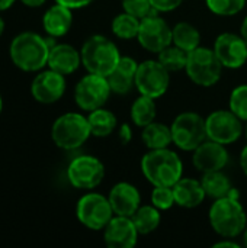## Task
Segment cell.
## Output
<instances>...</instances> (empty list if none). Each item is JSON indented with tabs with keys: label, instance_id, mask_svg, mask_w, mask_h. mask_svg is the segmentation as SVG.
Instances as JSON below:
<instances>
[{
	"label": "cell",
	"instance_id": "1",
	"mask_svg": "<svg viewBox=\"0 0 247 248\" xmlns=\"http://www.w3.org/2000/svg\"><path fill=\"white\" fill-rule=\"evenodd\" d=\"M208 219L211 228L223 238H236L243 234L247 227V215L243 205L239 202L237 189H233L229 196L213 202Z\"/></svg>",
	"mask_w": 247,
	"mask_h": 248
},
{
	"label": "cell",
	"instance_id": "2",
	"mask_svg": "<svg viewBox=\"0 0 247 248\" xmlns=\"http://www.w3.org/2000/svg\"><path fill=\"white\" fill-rule=\"evenodd\" d=\"M141 171L153 187H173L183 177V163L181 157L169 148L148 150L141 158Z\"/></svg>",
	"mask_w": 247,
	"mask_h": 248
},
{
	"label": "cell",
	"instance_id": "3",
	"mask_svg": "<svg viewBox=\"0 0 247 248\" xmlns=\"http://www.w3.org/2000/svg\"><path fill=\"white\" fill-rule=\"evenodd\" d=\"M51 45L47 38L35 32H22L10 44V58L13 64L28 73L39 71L48 64Z\"/></svg>",
	"mask_w": 247,
	"mask_h": 248
},
{
	"label": "cell",
	"instance_id": "4",
	"mask_svg": "<svg viewBox=\"0 0 247 248\" xmlns=\"http://www.w3.org/2000/svg\"><path fill=\"white\" fill-rule=\"evenodd\" d=\"M82 64L87 73L108 77L121 60V52L114 41L103 35L89 36L80 49Z\"/></svg>",
	"mask_w": 247,
	"mask_h": 248
},
{
	"label": "cell",
	"instance_id": "5",
	"mask_svg": "<svg viewBox=\"0 0 247 248\" xmlns=\"http://www.w3.org/2000/svg\"><path fill=\"white\" fill-rule=\"evenodd\" d=\"M223 64L215 55L214 49L208 46H198L194 51L188 52L186 61V76L192 83L201 87L215 86L223 76Z\"/></svg>",
	"mask_w": 247,
	"mask_h": 248
},
{
	"label": "cell",
	"instance_id": "6",
	"mask_svg": "<svg viewBox=\"0 0 247 248\" xmlns=\"http://www.w3.org/2000/svg\"><path fill=\"white\" fill-rule=\"evenodd\" d=\"M90 135L89 119L77 112H68L58 116L51 128L54 144L63 150H76L82 147Z\"/></svg>",
	"mask_w": 247,
	"mask_h": 248
},
{
	"label": "cell",
	"instance_id": "7",
	"mask_svg": "<svg viewBox=\"0 0 247 248\" xmlns=\"http://www.w3.org/2000/svg\"><path fill=\"white\" fill-rule=\"evenodd\" d=\"M170 131L173 144L182 151H194L205 140H208L205 118L191 110L179 113L173 119Z\"/></svg>",
	"mask_w": 247,
	"mask_h": 248
},
{
	"label": "cell",
	"instance_id": "8",
	"mask_svg": "<svg viewBox=\"0 0 247 248\" xmlns=\"http://www.w3.org/2000/svg\"><path fill=\"white\" fill-rule=\"evenodd\" d=\"M76 215L83 227L92 231H100L105 230L115 214L106 196L96 192H89L79 199Z\"/></svg>",
	"mask_w": 247,
	"mask_h": 248
},
{
	"label": "cell",
	"instance_id": "9",
	"mask_svg": "<svg viewBox=\"0 0 247 248\" xmlns=\"http://www.w3.org/2000/svg\"><path fill=\"white\" fill-rule=\"evenodd\" d=\"M170 86V71L159 60H146L138 64L135 89L140 94L159 99Z\"/></svg>",
	"mask_w": 247,
	"mask_h": 248
},
{
	"label": "cell",
	"instance_id": "10",
	"mask_svg": "<svg viewBox=\"0 0 247 248\" xmlns=\"http://www.w3.org/2000/svg\"><path fill=\"white\" fill-rule=\"evenodd\" d=\"M111 93L112 90L106 77L89 73L76 84L74 100L80 109L84 112H92L95 109L103 108Z\"/></svg>",
	"mask_w": 247,
	"mask_h": 248
},
{
	"label": "cell",
	"instance_id": "11",
	"mask_svg": "<svg viewBox=\"0 0 247 248\" xmlns=\"http://www.w3.org/2000/svg\"><path fill=\"white\" fill-rule=\"evenodd\" d=\"M207 135L210 140L229 145L240 140L245 132L243 121L230 109H218L205 118Z\"/></svg>",
	"mask_w": 247,
	"mask_h": 248
},
{
	"label": "cell",
	"instance_id": "12",
	"mask_svg": "<svg viewBox=\"0 0 247 248\" xmlns=\"http://www.w3.org/2000/svg\"><path fill=\"white\" fill-rule=\"evenodd\" d=\"M137 41L146 51L159 54L172 44V28L159 16V12H153L141 19Z\"/></svg>",
	"mask_w": 247,
	"mask_h": 248
},
{
	"label": "cell",
	"instance_id": "13",
	"mask_svg": "<svg viewBox=\"0 0 247 248\" xmlns=\"http://www.w3.org/2000/svg\"><path fill=\"white\" fill-rule=\"evenodd\" d=\"M67 177L76 189L92 190L102 183L105 166L93 155H79L68 164Z\"/></svg>",
	"mask_w": 247,
	"mask_h": 248
},
{
	"label": "cell",
	"instance_id": "14",
	"mask_svg": "<svg viewBox=\"0 0 247 248\" xmlns=\"http://www.w3.org/2000/svg\"><path fill=\"white\" fill-rule=\"evenodd\" d=\"M213 49L226 68L237 70L247 62V44L242 35L233 32L220 33Z\"/></svg>",
	"mask_w": 247,
	"mask_h": 248
},
{
	"label": "cell",
	"instance_id": "15",
	"mask_svg": "<svg viewBox=\"0 0 247 248\" xmlns=\"http://www.w3.org/2000/svg\"><path fill=\"white\" fill-rule=\"evenodd\" d=\"M194 167L201 173L224 170L229 164L230 155L224 144H220L213 140H205L199 147L192 151Z\"/></svg>",
	"mask_w": 247,
	"mask_h": 248
},
{
	"label": "cell",
	"instance_id": "16",
	"mask_svg": "<svg viewBox=\"0 0 247 248\" xmlns=\"http://www.w3.org/2000/svg\"><path fill=\"white\" fill-rule=\"evenodd\" d=\"M64 92H66L64 74L54 71L51 68L41 71L31 84V93L33 99L44 105L55 103L63 97Z\"/></svg>",
	"mask_w": 247,
	"mask_h": 248
},
{
	"label": "cell",
	"instance_id": "17",
	"mask_svg": "<svg viewBox=\"0 0 247 248\" xmlns=\"http://www.w3.org/2000/svg\"><path fill=\"white\" fill-rule=\"evenodd\" d=\"M140 232L131 217L114 215L103 230V241L109 248H132L137 246Z\"/></svg>",
	"mask_w": 247,
	"mask_h": 248
},
{
	"label": "cell",
	"instance_id": "18",
	"mask_svg": "<svg viewBox=\"0 0 247 248\" xmlns=\"http://www.w3.org/2000/svg\"><path fill=\"white\" fill-rule=\"evenodd\" d=\"M108 199L111 202L114 214L121 217H132L135 211L141 206L140 190L128 182H119L114 185L109 190Z\"/></svg>",
	"mask_w": 247,
	"mask_h": 248
},
{
	"label": "cell",
	"instance_id": "19",
	"mask_svg": "<svg viewBox=\"0 0 247 248\" xmlns=\"http://www.w3.org/2000/svg\"><path fill=\"white\" fill-rule=\"evenodd\" d=\"M138 62L131 57H121L119 62L114 68V71L106 77L111 86L112 93L127 94L135 87V74H137Z\"/></svg>",
	"mask_w": 247,
	"mask_h": 248
},
{
	"label": "cell",
	"instance_id": "20",
	"mask_svg": "<svg viewBox=\"0 0 247 248\" xmlns=\"http://www.w3.org/2000/svg\"><path fill=\"white\" fill-rule=\"evenodd\" d=\"M82 64L80 51L68 44H55L49 49L48 68L58 71L64 76L73 74Z\"/></svg>",
	"mask_w": 247,
	"mask_h": 248
},
{
	"label": "cell",
	"instance_id": "21",
	"mask_svg": "<svg viewBox=\"0 0 247 248\" xmlns=\"http://www.w3.org/2000/svg\"><path fill=\"white\" fill-rule=\"evenodd\" d=\"M173 195H175V203L185 209H194L199 206L207 198L201 180L192 177H182L173 186Z\"/></svg>",
	"mask_w": 247,
	"mask_h": 248
},
{
	"label": "cell",
	"instance_id": "22",
	"mask_svg": "<svg viewBox=\"0 0 247 248\" xmlns=\"http://www.w3.org/2000/svg\"><path fill=\"white\" fill-rule=\"evenodd\" d=\"M42 25L49 36L60 38L64 36L73 25L71 9L55 3L42 16Z\"/></svg>",
	"mask_w": 247,
	"mask_h": 248
},
{
	"label": "cell",
	"instance_id": "23",
	"mask_svg": "<svg viewBox=\"0 0 247 248\" xmlns=\"http://www.w3.org/2000/svg\"><path fill=\"white\" fill-rule=\"evenodd\" d=\"M141 138L148 150L169 148V145L173 144L170 126L162 122H156V121H153L151 124L143 128Z\"/></svg>",
	"mask_w": 247,
	"mask_h": 248
},
{
	"label": "cell",
	"instance_id": "24",
	"mask_svg": "<svg viewBox=\"0 0 247 248\" xmlns=\"http://www.w3.org/2000/svg\"><path fill=\"white\" fill-rule=\"evenodd\" d=\"M201 183H202V187L207 193V198H211L214 201L224 198V196H229L231 193V190L234 189L230 177L227 174H224L223 170L202 173Z\"/></svg>",
	"mask_w": 247,
	"mask_h": 248
},
{
	"label": "cell",
	"instance_id": "25",
	"mask_svg": "<svg viewBox=\"0 0 247 248\" xmlns=\"http://www.w3.org/2000/svg\"><path fill=\"white\" fill-rule=\"evenodd\" d=\"M87 119H89L92 135H95L98 138L109 137L112 132H115V129L118 126V119H116L115 113L105 108H99V109L89 112Z\"/></svg>",
	"mask_w": 247,
	"mask_h": 248
},
{
	"label": "cell",
	"instance_id": "26",
	"mask_svg": "<svg viewBox=\"0 0 247 248\" xmlns=\"http://www.w3.org/2000/svg\"><path fill=\"white\" fill-rule=\"evenodd\" d=\"M172 44L191 52L201 45V33L192 23L179 22L172 28Z\"/></svg>",
	"mask_w": 247,
	"mask_h": 248
},
{
	"label": "cell",
	"instance_id": "27",
	"mask_svg": "<svg viewBox=\"0 0 247 248\" xmlns=\"http://www.w3.org/2000/svg\"><path fill=\"white\" fill-rule=\"evenodd\" d=\"M156 99L140 94V97H137L132 105H131V110H130V116L131 121L135 126L138 128H144L148 124H151L156 119L157 115V106H156Z\"/></svg>",
	"mask_w": 247,
	"mask_h": 248
},
{
	"label": "cell",
	"instance_id": "28",
	"mask_svg": "<svg viewBox=\"0 0 247 248\" xmlns=\"http://www.w3.org/2000/svg\"><path fill=\"white\" fill-rule=\"evenodd\" d=\"M162 211L153 205H141L131 217L140 235H148L156 231L162 222Z\"/></svg>",
	"mask_w": 247,
	"mask_h": 248
},
{
	"label": "cell",
	"instance_id": "29",
	"mask_svg": "<svg viewBox=\"0 0 247 248\" xmlns=\"http://www.w3.org/2000/svg\"><path fill=\"white\" fill-rule=\"evenodd\" d=\"M140 22H141V19H138L127 12H122L112 19L111 29H112V33L119 39H125V41L137 39Z\"/></svg>",
	"mask_w": 247,
	"mask_h": 248
},
{
	"label": "cell",
	"instance_id": "30",
	"mask_svg": "<svg viewBox=\"0 0 247 248\" xmlns=\"http://www.w3.org/2000/svg\"><path fill=\"white\" fill-rule=\"evenodd\" d=\"M157 60L162 62V65H165L170 73L172 71H181L185 70L186 67V61H188V52L183 51L182 48L170 44L169 46H166L163 51H160L157 54Z\"/></svg>",
	"mask_w": 247,
	"mask_h": 248
},
{
	"label": "cell",
	"instance_id": "31",
	"mask_svg": "<svg viewBox=\"0 0 247 248\" xmlns=\"http://www.w3.org/2000/svg\"><path fill=\"white\" fill-rule=\"evenodd\" d=\"M205 3L217 16H234L246 6V0H205Z\"/></svg>",
	"mask_w": 247,
	"mask_h": 248
},
{
	"label": "cell",
	"instance_id": "32",
	"mask_svg": "<svg viewBox=\"0 0 247 248\" xmlns=\"http://www.w3.org/2000/svg\"><path fill=\"white\" fill-rule=\"evenodd\" d=\"M229 109L243 122L247 121V84H240L230 93Z\"/></svg>",
	"mask_w": 247,
	"mask_h": 248
},
{
	"label": "cell",
	"instance_id": "33",
	"mask_svg": "<svg viewBox=\"0 0 247 248\" xmlns=\"http://www.w3.org/2000/svg\"><path fill=\"white\" fill-rule=\"evenodd\" d=\"M151 205L156 206L159 211H167L175 203V195L173 187L167 186H154L151 192Z\"/></svg>",
	"mask_w": 247,
	"mask_h": 248
},
{
	"label": "cell",
	"instance_id": "34",
	"mask_svg": "<svg viewBox=\"0 0 247 248\" xmlns=\"http://www.w3.org/2000/svg\"><path fill=\"white\" fill-rule=\"evenodd\" d=\"M122 9H124V12H127L138 19H143V17L151 15L153 12H157L153 9L150 0H122Z\"/></svg>",
	"mask_w": 247,
	"mask_h": 248
},
{
	"label": "cell",
	"instance_id": "35",
	"mask_svg": "<svg viewBox=\"0 0 247 248\" xmlns=\"http://www.w3.org/2000/svg\"><path fill=\"white\" fill-rule=\"evenodd\" d=\"M150 1L153 9L157 10L159 13L173 12L183 3V0H150Z\"/></svg>",
	"mask_w": 247,
	"mask_h": 248
},
{
	"label": "cell",
	"instance_id": "36",
	"mask_svg": "<svg viewBox=\"0 0 247 248\" xmlns=\"http://www.w3.org/2000/svg\"><path fill=\"white\" fill-rule=\"evenodd\" d=\"M118 138H119L121 144H124V145L131 142V140H132V129H131L130 124L125 122V124L119 125V128H118Z\"/></svg>",
	"mask_w": 247,
	"mask_h": 248
},
{
	"label": "cell",
	"instance_id": "37",
	"mask_svg": "<svg viewBox=\"0 0 247 248\" xmlns=\"http://www.w3.org/2000/svg\"><path fill=\"white\" fill-rule=\"evenodd\" d=\"M92 1H93V0H55V3L63 4V6H66V7L71 9V10L86 7V6H89Z\"/></svg>",
	"mask_w": 247,
	"mask_h": 248
},
{
	"label": "cell",
	"instance_id": "38",
	"mask_svg": "<svg viewBox=\"0 0 247 248\" xmlns=\"http://www.w3.org/2000/svg\"><path fill=\"white\" fill-rule=\"evenodd\" d=\"M213 247L214 248H240L242 246L239 244V243H236L234 241V238H224V240H221V241H218V243H215V244H213Z\"/></svg>",
	"mask_w": 247,
	"mask_h": 248
},
{
	"label": "cell",
	"instance_id": "39",
	"mask_svg": "<svg viewBox=\"0 0 247 248\" xmlns=\"http://www.w3.org/2000/svg\"><path fill=\"white\" fill-rule=\"evenodd\" d=\"M240 167H242L243 173L247 176V145L240 153Z\"/></svg>",
	"mask_w": 247,
	"mask_h": 248
},
{
	"label": "cell",
	"instance_id": "40",
	"mask_svg": "<svg viewBox=\"0 0 247 248\" xmlns=\"http://www.w3.org/2000/svg\"><path fill=\"white\" fill-rule=\"evenodd\" d=\"M25 6H28V7H39V6H42L47 0H20Z\"/></svg>",
	"mask_w": 247,
	"mask_h": 248
},
{
	"label": "cell",
	"instance_id": "41",
	"mask_svg": "<svg viewBox=\"0 0 247 248\" xmlns=\"http://www.w3.org/2000/svg\"><path fill=\"white\" fill-rule=\"evenodd\" d=\"M240 35L243 36V39L246 41V44H247V16L243 19V22H242V26H240Z\"/></svg>",
	"mask_w": 247,
	"mask_h": 248
},
{
	"label": "cell",
	"instance_id": "42",
	"mask_svg": "<svg viewBox=\"0 0 247 248\" xmlns=\"http://www.w3.org/2000/svg\"><path fill=\"white\" fill-rule=\"evenodd\" d=\"M13 3H15V0H0V12L9 9Z\"/></svg>",
	"mask_w": 247,
	"mask_h": 248
},
{
	"label": "cell",
	"instance_id": "43",
	"mask_svg": "<svg viewBox=\"0 0 247 248\" xmlns=\"http://www.w3.org/2000/svg\"><path fill=\"white\" fill-rule=\"evenodd\" d=\"M242 235H243V244L247 247V227L245 228V231H243V234H242Z\"/></svg>",
	"mask_w": 247,
	"mask_h": 248
},
{
	"label": "cell",
	"instance_id": "44",
	"mask_svg": "<svg viewBox=\"0 0 247 248\" xmlns=\"http://www.w3.org/2000/svg\"><path fill=\"white\" fill-rule=\"evenodd\" d=\"M3 31H4V20H3V19L0 17V36H1Z\"/></svg>",
	"mask_w": 247,
	"mask_h": 248
},
{
	"label": "cell",
	"instance_id": "45",
	"mask_svg": "<svg viewBox=\"0 0 247 248\" xmlns=\"http://www.w3.org/2000/svg\"><path fill=\"white\" fill-rule=\"evenodd\" d=\"M1 109H3V100H1V96H0V113H1Z\"/></svg>",
	"mask_w": 247,
	"mask_h": 248
},
{
	"label": "cell",
	"instance_id": "46",
	"mask_svg": "<svg viewBox=\"0 0 247 248\" xmlns=\"http://www.w3.org/2000/svg\"><path fill=\"white\" fill-rule=\"evenodd\" d=\"M246 138H247V121H246Z\"/></svg>",
	"mask_w": 247,
	"mask_h": 248
}]
</instances>
